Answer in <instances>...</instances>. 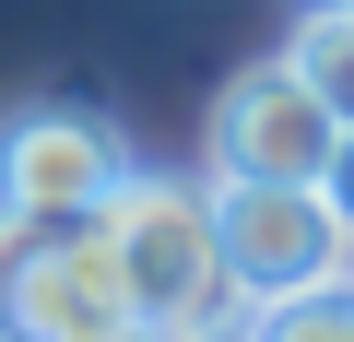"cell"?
<instances>
[{
  "label": "cell",
  "mask_w": 354,
  "mask_h": 342,
  "mask_svg": "<svg viewBox=\"0 0 354 342\" xmlns=\"http://www.w3.org/2000/svg\"><path fill=\"white\" fill-rule=\"evenodd\" d=\"M342 106L295 71V59H248L213 118H201V178H283V189H319L330 178V153H342Z\"/></svg>",
  "instance_id": "277c9868"
},
{
  "label": "cell",
  "mask_w": 354,
  "mask_h": 342,
  "mask_svg": "<svg viewBox=\"0 0 354 342\" xmlns=\"http://www.w3.org/2000/svg\"><path fill=\"white\" fill-rule=\"evenodd\" d=\"M95 236L118 248L142 319H236L225 295V236H213V178H165V165H130L106 189Z\"/></svg>",
  "instance_id": "6da1fadb"
},
{
  "label": "cell",
  "mask_w": 354,
  "mask_h": 342,
  "mask_svg": "<svg viewBox=\"0 0 354 342\" xmlns=\"http://www.w3.org/2000/svg\"><path fill=\"white\" fill-rule=\"evenodd\" d=\"M342 12H354V0H342Z\"/></svg>",
  "instance_id": "30bf717a"
},
{
  "label": "cell",
  "mask_w": 354,
  "mask_h": 342,
  "mask_svg": "<svg viewBox=\"0 0 354 342\" xmlns=\"http://www.w3.org/2000/svg\"><path fill=\"white\" fill-rule=\"evenodd\" d=\"M213 236H225V295L295 307L319 283H354V236L330 213V189H283V178H213Z\"/></svg>",
  "instance_id": "3957f363"
},
{
  "label": "cell",
  "mask_w": 354,
  "mask_h": 342,
  "mask_svg": "<svg viewBox=\"0 0 354 342\" xmlns=\"http://www.w3.org/2000/svg\"><path fill=\"white\" fill-rule=\"evenodd\" d=\"M130 319H142V295L95 225L0 213V342H118Z\"/></svg>",
  "instance_id": "7a4b0ae2"
},
{
  "label": "cell",
  "mask_w": 354,
  "mask_h": 342,
  "mask_svg": "<svg viewBox=\"0 0 354 342\" xmlns=\"http://www.w3.org/2000/svg\"><path fill=\"white\" fill-rule=\"evenodd\" d=\"M248 342H354V283H319V295H295V307H260Z\"/></svg>",
  "instance_id": "52a82bcc"
},
{
  "label": "cell",
  "mask_w": 354,
  "mask_h": 342,
  "mask_svg": "<svg viewBox=\"0 0 354 342\" xmlns=\"http://www.w3.org/2000/svg\"><path fill=\"white\" fill-rule=\"evenodd\" d=\"M319 189H330V213H342V236H354V130H342V153H330V178H319Z\"/></svg>",
  "instance_id": "9c48e42d"
},
{
  "label": "cell",
  "mask_w": 354,
  "mask_h": 342,
  "mask_svg": "<svg viewBox=\"0 0 354 342\" xmlns=\"http://www.w3.org/2000/svg\"><path fill=\"white\" fill-rule=\"evenodd\" d=\"M118 342H248V307L236 319H130Z\"/></svg>",
  "instance_id": "ba28073f"
},
{
  "label": "cell",
  "mask_w": 354,
  "mask_h": 342,
  "mask_svg": "<svg viewBox=\"0 0 354 342\" xmlns=\"http://www.w3.org/2000/svg\"><path fill=\"white\" fill-rule=\"evenodd\" d=\"M118 178H130V142L95 106L36 95V106L0 118V213H24V225H95Z\"/></svg>",
  "instance_id": "5b68a950"
},
{
  "label": "cell",
  "mask_w": 354,
  "mask_h": 342,
  "mask_svg": "<svg viewBox=\"0 0 354 342\" xmlns=\"http://www.w3.org/2000/svg\"><path fill=\"white\" fill-rule=\"evenodd\" d=\"M283 59L354 118V12H342V0H307V12H295V36H283Z\"/></svg>",
  "instance_id": "8992f818"
}]
</instances>
